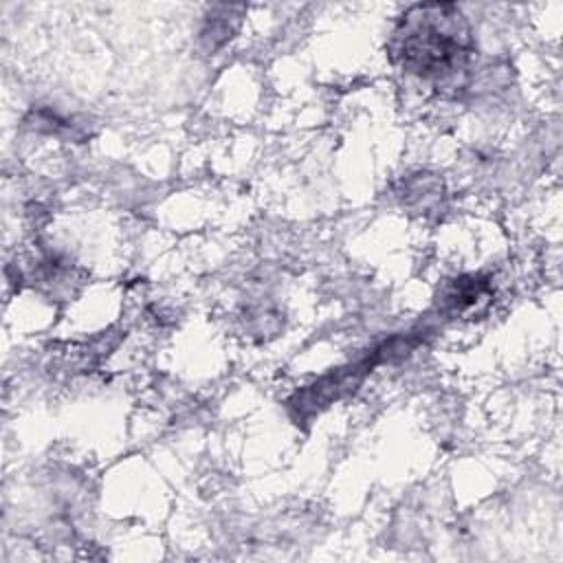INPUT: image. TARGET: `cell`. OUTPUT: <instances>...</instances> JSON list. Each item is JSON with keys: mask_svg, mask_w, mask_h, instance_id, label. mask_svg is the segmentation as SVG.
<instances>
[{"mask_svg": "<svg viewBox=\"0 0 563 563\" xmlns=\"http://www.w3.org/2000/svg\"><path fill=\"white\" fill-rule=\"evenodd\" d=\"M387 48L405 73L444 84L466 70L473 57V35L457 4L427 2L400 15Z\"/></svg>", "mask_w": 563, "mask_h": 563, "instance_id": "6da1fadb", "label": "cell"}, {"mask_svg": "<svg viewBox=\"0 0 563 563\" xmlns=\"http://www.w3.org/2000/svg\"><path fill=\"white\" fill-rule=\"evenodd\" d=\"M422 343V336L418 334H400V336H391L383 343H378L376 347H372L369 354H365L363 358L332 369L330 374L321 376L319 380H314L312 385L303 387L301 391H297L290 400H288V409L290 416L299 422H306L310 418H314L319 411H323L325 407H330L334 400L343 398L345 394L354 391L363 378L372 372V367L380 365V363H389V361H398L409 356L418 345Z\"/></svg>", "mask_w": 563, "mask_h": 563, "instance_id": "7a4b0ae2", "label": "cell"}, {"mask_svg": "<svg viewBox=\"0 0 563 563\" xmlns=\"http://www.w3.org/2000/svg\"><path fill=\"white\" fill-rule=\"evenodd\" d=\"M493 299V286L482 275H462L451 282L440 299L442 312L457 317L477 310Z\"/></svg>", "mask_w": 563, "mask_h": 563, "instance_id": "3957f363", "label": "cell"}, {"mask_svg": "<svg viewBox=\"0 0 563 563\" xmlns=\"http://www.w3.org/2000/svg\"><path fill=\"white\" fill-rule=\"evenodd\" d=\"M240 11H242V7H218L216 11H211V15L200 33V37L209 51L222 46L227 40L233 37V31L238 29Z\"/></svg>", "mask_w": 563, "mask_h": 563, "instance_id": "277c9868", "label": "cell"}]
</instances>
